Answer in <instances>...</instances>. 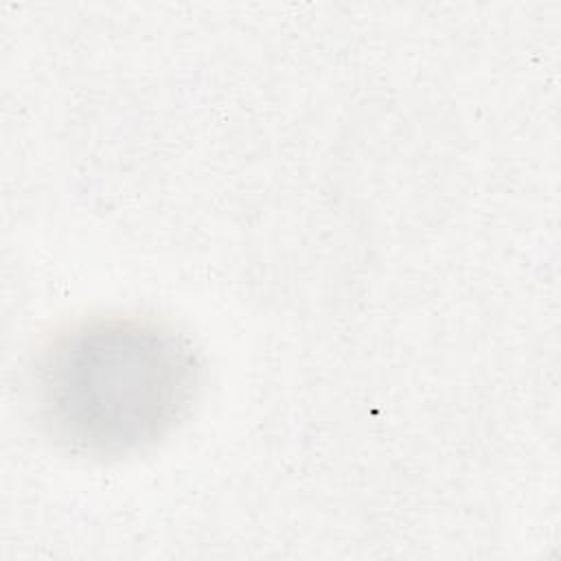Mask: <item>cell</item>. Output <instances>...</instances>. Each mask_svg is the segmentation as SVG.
<instances>
[{
  "mask_svg": "<svg viewBox=\"0 0 561 561\" xmlns=\"http://www.w3.org/2000/svg\"><path fill=\"white\" fill-rule=\"evenodd\" d=\"M48 434L81 456H127L164 438L191 410L199 364L173 329L96 318L59 333L35 373Z\"/></svg>",
  "mask_w": 561,
  "mask_h": 561,
  "instance_id": "1",
  "label": "cell"
}]
</instances>
